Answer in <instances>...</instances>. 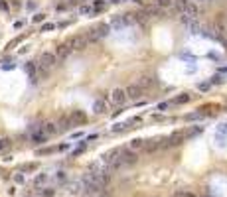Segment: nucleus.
Returning <instances> with one entry per match:
<instances>
[{
  "label": "nucleus",
  "instance_id": "obj_1",
  "mask_svg": "<svg viewBox=\"0 0 227 197\" xmlns=\"http://www.w3.org/2000/svg\"><path fill=\"white\" fill-rule=\"evenodd\" d=\"M111 34V26L109 24H101V26H97V28H93L87 34V40L89 41H99L101 38H107V36Z\"/></svg>",
  "mask_w": 227,
  "mask_h": 197
},
{
  "label": "nucleus",
  "instance_id": "obj_2",
  "mask_svg": "<svg viewBox=\"0 0 227 197\" xmlns=\"http://www.w3.org/2000/svg\"><path fill=\"white\" fill-rule=\"evenodd\" d=\"M57 63V57H56V53H51V51H44L40 55V61H38V67H42V69H46V71H50V69L53 67Z\"/></svg>",
  "mask_w": 227,
  "mask_h": 197
},
{
  "label": "nucleus",
  "instance_id": "obj_3",
  "mask_svg": "<svg viewBox=\"0 0 227 197\" xmlns=\"http://www.w3.org/2000/svg\"><path fill=\"white\" fill-rule=\"evenodd\" d=\"M184 140H186V130H176L174 134H170L168 138H164V142H162L160 146H168V148H172V146L182 144Z\"/></svg>",
  "mask_w": 227,
  "mask_h": 197
},
{
  "label": "nucleus",
  "instance_id": "obj_4",
  "mask_svg": "<svg viewBox=\"0 0 227 197\" xmlns=\"http://www.w3.org/2000/svg\"><path fill=\"white\" fill-rule=\"evenodd\" d=\"M87 44H89V40H87V34H79V36H73V38L67 41V45L71 47V49H77V51L85 49V47H87Z\"/></svg>",
  "mask_w": 227,
  "mask_h": 197
},
{
  "label": "nucleus",
  "instance_id": "obj_5",
  "mask_svg": "<svg viewBox=\"0 0 227 197\" xmlns=\"http://www.w3.org/2000/svg\"><path fill=\"white\" fill-rule=\"evenodd\" d=\"M118 160H121V166H131V164H136L138 154L132 150H118Z\"/></svg>",
  "mask_w": 227,
  "mask_h": 197
},
{
  "label": "nucleus",
  "instance_id": "obj_6",
  "mask_svg": "<svg viewBox=\"0 0 227 197\" xmlns=\"http://www.w3.org/2000/svg\"><path fill=\"white\" fill-rule=\"evenodd\" d=\"M111 101H113L115 105H125V101H127L125 89H115V91L111 93Z\"/></svg>",
  "mask_w": 227,
  "mask_h": 197
},
{
  "label": "nucleus",
  "instance_id": "obj_7",
  "mask_svg": "<svg viewBox=\"0 0 227 197\" xmlns=\"http://www.w3.org/2000/svg\"><path fill=\"white\" fill-rule=\"evenodd\" d=\"M125 93H127V99H132V101H136V99L142 97V89H140L138 85H131V87H127Z\"/></svg>",
  "mask_w": 227,
  "mask_h": 197
},
{
  "label": "nucleus",
  "instance_id": "obj_8",
  "mask_svg": "<svg viewBox=\"0 0 227 197\" xmlns=\"http://www.w3.org/2000/svg\"><path fill=\"white\" fill-rule=\"evenodd\" d=\"M71 51H73V49H71L67 44H61V45L56 47V57H57V59H67Z\"/></svg>",
  "mask_w": 227,
  "mask_h": 197
},
{
  "label": "nucleus",
  "instance_id": "obj_9",
  "mask_svg": "<svg viewBox=\"0 0 227 197\" xmlns=\"http://www.w3.org/2000/svg\"><path fill=\"white\" fill-rule=\"evenodd\" d=\"M180 14H186V16H190V18H198V16H199V8L194 2H188L186 8H184Z\"/></svg>",
  "mask_w": 227,
  "mask_h": 197
},
{
  "label": "nucleus",
  "instance_id": "obj_10",
  "mask_svg": "<svg viewBox=\"0 0 227 197\" xmlns=\"http://www.w3.org/2000/svg\"><path fill=\"white\" fill-rule=\"evenodd\" d=\"M158 148H160V138H150V140H144V148H142V150L154 152V150H158Z\"/></svg>",
  "mask_w": 227,
  "mask_h": 197
},
{
  "label": "nucleus",
  "instance_id": "obj_11",
  "mask_svg": "<svg viewBox=\"0 0 227 197\" xmlns=\"http://www.w3.org/2000/svg\"><path fill=\"white\" fill-rule=\"evenodd\" d=\"M73 122V124H85V120H87V116H85L83 110H73L71 113V118H69Z\"/></svg>",
  "mask_w": 227,
  "mask_h": 197
},
{
  "label": "nucleus",
  "instance_id": "obj_12",
  "mask_svg": "<svg viewBox=\"0 0 227 197\" xmlns=\"http://www.w3.org/2000/svg\"><path fill=\"white\" fill-rule=\"evenodd\" d=\"M142 148H144L142 138H134V140H131V144H128V150H132V152H138V150H142Z\"/></svg>",
  "mask_w": 227,
  "mask_h": 197
},
{
  "label": "nucleus",
  "instance_id": "obj_13",
  "mask_svg": "<svg viewBox=\"0 0 227 197\" xmlns=\"http://www.w3.org/2000/svg\"><path fill=\"white\" fill-rule=\"evenodd\" d=\"M42 132H44V134H47V136H50V134H56V132H57V124H56V122H46V124L42 126Z\"/></svg>",
  "mask_w": 227,
  "mask_h": 197
},
{
  "label": "nucleus",
  "instance_id": "obj_14",
  "mask_svg": "<svg viewBox=\"0 0 227 197\" xmlns=\"http://www.w3.org/2000/svg\"><path fill=\"white\" fill-rule=\"evenodd\" d=\"M105 110H107V103H105L103 99H99V101H97V103L93 105V113H97V114H103Z\"/></svg>",
  "mask_w": 227,
  "mask_h": 197
},
{
  "label": "nucleus",
  "instance_id": "obj_15",
  "mask_svg": "<svg viewBox=\"0 0 227 197\" xmlns=\"http://www.w3.org/2000/svg\"><path fill=\"white\" fill-rule=\"evenodd\" d=\"M32 140L36 142V144H44V142L47 140V134H44V132H34V134H32Z\"/></svg>",
  "mask_w": 227,
  "mask_h": 197
},
{
  "label": "nucleus",
  "instance_id": "obj_16",
  "mask_svg": "<svg viewBox=\"0 0 227 197\" xmlns=\"http://www.w3.org/2000/svg\"><path fill=\"white\" fill-rule=\"evenodd\" d=\"M158 8H174V0H156Z\"/></svg>",
  "mask_w": 227,
  "mask_h": 197
},
{
  "label": "nucleus",
  "instance_id": "obj_17",
  "mask_svg": "<svg viewBox=\"0 0 227 197\" xmlns=\"http://www.w3.org/2000/svg\"><path fill=\"white\" fill-rule=\"evenodd\" d=\"M150 85H154V79H150V77H142L138 81V87L142 89V87H150Z\"/></svg>",
  "mask_w": 227,
  "mask_h": 197
},
{
  "label": "nucleus",
  "instance_id": "obj_18",
  "mask_svg": "<svg viewBox=\"0 0 227 197\" xmlns=\"http://www.w3.org/2000/svg\"><path fill=\"white\" fill-rule=\"evenodd\" d=\"M127 128H128V124H122V122H121V124L113 126V132H122V130H127Z\"/></svg>",
  "mask_w": 227,
  "mask_h": 197
},
{
  "label": "nucleus",
  "instance_id": "obj_19",
  "mask_svg": "<svg viewBox=\"0 0 227 197\" xmlns=\"http://www.w3.org/2000/svg\"><path fill=\"white\" fill-rule=\"evenodd\" d=\"M170 197H194L190 191H176L174 195H170Z\"/></svg>",
  "mask_w": 227,
  "mask_h": 197
},
{
  "label": "nucleus",
  "instance_id": "obj_20",
  "mask_svg": "<svg viewBox=\"0 0 227 197\" xmlns=\"http://www.w3.org/2000/svg\"><path fill=\"white\" fill-rule=\"evenodd\" d=\"M202 118V114L199 113H192V114H186V120H199Z\"/></svg>",
  "mask_w": 227,
  "mask_h": 197
},
{
  "label": "nucleus",
  "instance_id": "obj_21",
  "mask_svg": "<svg viewBox=\"0 0 227 197\" xmlns=\"http://www.w3.org/2000/svg\"><path fill=\"white\" fill-rule=\"evenodd\" d=\"M10 146V140L8 138H0V150H4V148Z\"/></svg>",
  "mask_w": 227,
  "mask_h": 197
},
{
  "label": "nucleus",
  "instance_id": "obj_22",
  "mask_svg": "<svg viewBox=\"0 0 227 197\" xmlns=\"http://www.w3.org/2000/svg\"><path fill=\"white\" fill-rule=\"evenodd\" d=\"M46 179H47V175H46V173H40V175H38V178H36V185H40V183H44V182H46Z\"/></svg>",
  "mask_w": 227,
  "mask_h": 197
},
{
  "label": "nucleus",
  "instance_id": "obj_23",
  "mask_svg": "<svg viewBox=\"0 0 227 197\" xmlns=\"http://www.w3.org/2000/svg\"><path fill=\"white\" fill-rule=\"evenodd\" d=\"M188 101H190V95H182V97L176 99V103H188Z\"/></svg>",
  "mask_w": 227,
  "mask_h": 197
},
{
  "label": "nucleus",
  "instance_id": "obj_24",
  "mask_svg": "<svg viewBox=\"0 0 227 197\" xmlns=\"http://www.w3.org/2000/svg\"><path fill=\"white\" fill-rule=\"evenodd\" d=\"M79 12H81V14H91V12H93V8H91V6H81Z\"/></svg>",
  "mask_w": 227,
  "mask_h": 197
},
{
  "label": "nucleus",
  "instance_id": "obj_25",
  "mask_svg": "<svg viewBox=\"0 0 227 197\" xmlns=\"http://www.w3.org/2000/svg\"><path fill=\"white\" fill-rule=\"evenodd\" d=\"M53 30V24H46V26H42V32H50Z\"/></svg>",
  "mask_w": 227,
  "mask_h": 197
},
{
  "label": "nucleus",
  "instance_id": "obj_26",
  "mask_svg": "<svg viewBox=\"0 0 227 197\" xmlns=\"http://www.w3.org/2000/svg\"><path fill=\"white\" fill-rule=\"evenodd\" d=\"M46 16L44 14H38V16H34V22H42V20H44Z\"/></svg>",
  "mask_w": 227,
  "mask_h": 197
},
{
  "label": "nucleus",
  "instance_id": "obj_27",
  "mask_svg": "<svg viewBox=\"0 0 227 197\" xmlns=\"http://www.w3.org/2000/svg\"><path fill=\"white\" fill-rule=\"evenodd\" d=\"M34 168H36V164H26V166H24L26 172H30V169H34Z\"/></svg>",
  "mask_w": 227,
  "mask_h": 197
},
{
  "label": "nucleus",
  "instance_id": "obj_28",
  "mask_svg": "<svg viewBox=\"0 0 227 197\" xmlns=\"http://www.w3.org/2000/svg\"><path fill=\"white\" fill-rule=\"evenodd\" d=\"M14 179H16V182H18V183H22V182H24V175H22V173H18V175H16Z\"/></svg>",
  "mask_w": 227,
  "mask_h": 197
},
{
  "label": "nucleus",
  "instance_id": "obj_29",
  "mask_svg": "<svg viewBox=\"0 0 227 197\" xmlns=\"http://www.w3.org/2000/svg\"><path fill=\"white\" fill-rule=\"evenodd\" d=\"M158 109H160V110H166V109H168V103H162V105L158 106Z\"/></svg>",
  "mask_w": 227,
  "mask_h": 197
},
{
  "label": "nucleus",
  "instance_id": "obj_30",
  "mask_svg": "<svg viewBox=\"0 0 227 197\" xmlns=\"http://www.w3.org/2000/svg\"><path fill=\"white\" fill-rule=\"evenodd\" d=\"M202 2H207V0H202Z\"/></svg>",
  "mask_w": 227,
  "mask_h": 197
},
{
  "label": "nucleus",
  "instance_id": "obj_31",
  "mask_svg": "<svg viewBox=\"0 0 227 197\" xmlns=\"http://www.w3.org/2000/svg\"><path fill=\"white\" fill-rule=\"evenodd\" d=\"M99 197H105V195H99Z\"/></svg>",
  "mask_w": 227,
  "mask_h": 197
},
{
  "label": "nucleus",
  "instance_id": "obj_32",
  "mask_svg": "<svg viewBox=\"0 0 227 197\" xmlns=\"http://www.w3.org/2000/svg\"><path fill=\"white\" fill-rule=\"evenodd\" d=\"M73 2H75V0H73Z\"/></svg>",
  "mask_w": 227,
  "mask_h": 197
}]
</instances>
